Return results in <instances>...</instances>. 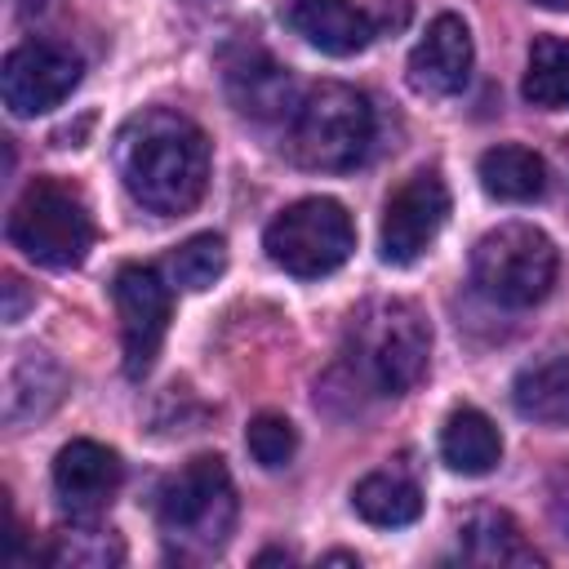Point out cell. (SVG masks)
I'll return each instance as SVG.
<instances>
[{
    "mask_svg": "<svg viewBox=\"0 0 569 569\" xmlns=\"http://www.w3.org/2000/svg\"><path fill=\"white\" fill-rule=\"evenodd\" d=\"M373 147V107L360 89L320 80L302 93L293 120H289V151L298 164L320 173H347L356 169Z\"/></svg>",
    "mask_w": 569,
    "mask_h": 569,
    "instance_id": "3957f363",
    "label": "cell"
},
{
    "mask_svg": "<svg viewBox=\"0 0 569 569\" xmlns=\"http://www.w3.org/2000/svg\"><path fill=\"white\" fill-rule=\"evenodd\" d=\"M347 360L378 396H405L422 382L431 360V325L405 298H373L351 316Z\"/></svg>",
    "mask_w": 569,
    "mask_h": 569,
    "instance_id": "7a4b0ae2",
    "label": "cell"
},
{
    "mask_svg": "<svg viewBox=\"0 0 569 569\" xmlns=\"http://www.w3.org/2000/svg\"><path fill=\"white\" fill-rule=\"evenodd\" d=\"M262 249L280 271H289L298 280H320V276L338 271L351 258L356 227H351V213L338 200L307 196V200H293L289 209H280L267 222Z\"/></svg>",
    "mask_w": 569,
    "mask_h": 569,
    "instance_id": "52a82bcc",
    "label": "cell"
},
{
    "mask_svg": "<svg viewBox=\"0 0 569 569\" xmlns=\"http://www.w3.org/2000/svg\"><path fill=\"white\" fill-rule=\"evenodd\" d=\"M538 4H547V9H569V0H538Z\"/></svg>",
    "mask_w": 569,
    "mask_h": 569,
    "instance_id": "f1b7e54d",
    "label": "cell"
},
{
    "mask_svg": "<svg viewBox=\"0 0 569 569\" xmlns=\"http://www.w3.org/2000/svg\"><path fill=\"white\" fill-rule=\"evenodd\" d=\"M556 244L533 222H498L471 249V280L498 307H533L556 284Z\"/></svg>",
    "mask_w": 569,
    "mask_h": 569,
    "instance_id": "8992f818",
    "label": "cell"
},
{
    "mask_svg": "<svg viewBox=\"0 0 569 569\" xmlns=\"http://www.w3.org/2000/svg\"><path fill=\"white\" fill-rule=\"evenodd\" d=\"M271 560H289V551H262L258 565H271Z\"/></svg>",
    "mask_w": 569,
    "mask_h": 569,
    "instance_id": "83f0119b",
    "label": "cell"
},
{
    "mask_svg": "<svg viewBox=\"0 0 569 569\" xmlns=\"http://www.w3.org/2000/svg\"><path fill=\"white\" fill-rule=\"evenodd\" d=\"M511 405L538 427H569V356L525 365L511 382Z\"/></svg>",
    "mask_w": 569,
    "mask_h": 569,
    "instance_id": "e0dca14e",
    "label": "cell"
},
{
    "mask_svg": "<svg viewBox=\"0 0 569 569\" xmlns=\"http://www.w3.org/2000/svg\"><path fill=\"white\" fill-rule=\"evenodd\" d=\"M520 93H525L529 107H542V111H565L569 107V40L538 36L529 44V67H525Z\"/></svg>",
    "mask_w": 569,
    "mask_h": 569,
    "instance_id": "44dd1931",
    "label": "cell"
},
{
    "mask_svg": "<svg viewBox=\"0 0 569 569\" xmlns=\"http://www.w3.org/2000/svg\"><path fill=\"white\" fill-rule=\"evenodd\" d=\"M351 507L360 520H369L378 529H400L422 516V489L400 467H382V471H369L351 489Z\"/></svg>",
    "mask_w": 569,
    "mask_h": 569,
    "instance_id": "d6986e66",
    "label": "cell"
},
{
    "mask_svg": "<svg viewBox=\"0 0 569 569\" xmlns=\"http://www.w3.org/2000/svg\"><path fill=\"white\" fill-rule=\"evenodd\" d=\"M49 565H62V569H111L124 560V542L111 533V529H98V525H71L62 533H53L49 551H44Z\"/></svg>",
    "mask_w": 569,
    "mask_h": 569,
    "instance_id": "7402d4cb",
    "label": "cell"
},
{
    "mask_svg": "<svg viewBox=\"0 0 569 569\" xmlns=\"http://www.w3.org/2000/svg\"><path fill=\"white\" fill-rule=\"evenodd\" d=\"M440 458L458 476H489L502 462V436L489 422V413L462 405L440 427Z\"/></svg>",
    "mask_w": 569,
    "mask_h": 569,
    "instance_id": "2e32d148",
    "label": "cell"
},
{
    "mask_svg": "<svg viewBox=\"0 0 569 569\" xmlns=\"http://www.w3.org/2000/svg\"><path fill=\"white\" fill-rule=\"evenodd\" d=\"M62 369L44 356V351H22V360L9 373V391H4V418L9 422H27L40 418L44 409L58 405L62 396Z\"/></svg>",
    "mask_w": 569,
    "mask_h": 569,
    "instance_id": "ffe728a7",
    "label": "cell"
},
{
    "mask_svg": "<svg viewBox=\"0 0 569 569\" xmlns=\"http://www.w3.org/2000/svg\"><path fill=\"white\" fill-rule=\"evenodd\" d=\"M222 84L240 116L249 120H293L298 84L262 44H231L222 53Z\"/></svg>",
    "mask_w": 569,
    "mask_h": 569,
    "instance_id": "8fae6325",
    "label": "cell"
},
{
    "mask_svg": "<svg viewBox=\"0 0 569 569\" xmlns=\"http://www.w3.org/2000/svg\"><path fill=\"white\" fill-rule=\"evenodd\" d=\"M22 307H27V289L18 276H4V320L18 325L22 320Z\"/></svg>",
    "mask_w": 569,
    "mask_h": 569,
    "instance_id": "484cf974",
    "label": "cell"
},
{
    "mask_svg": "<svg viewBox=\"0 0 569 569\" xmlns=\"http://www.w3.org/2000/svg\"><path fill=\"white\" fill-rule=\"evenodd\" d=\"M222 271H227V240L213 236V231H200V236L182 240V244L173 249V258H169L173 284H178V289H191V293L209 289Z\"/></svg>",
    "mask_w": 569,
    "mask_h": 569,
    "instance_id": "603a6c76",
    "label": "cell"
},
{
    "mask_svg": "<svg viewBox=\"0 0 569 569\" xmlns=\"http://www.w3.org/2000/svg\"><path fill=\"white\" fill-rule=\"evenodd\" d=\"M9 244L53 271L80 267L93 249V213L80 187L62 178H31L9 209Z\"/></svg>",
    "mask_w": 569,
    "mask_h": 569,
    "instance_id": "5b68a950",
    "label": "cell"
},
{
    "mask_svg": "<svg viewBox=\"0 0 569 569\" xmlns=\"http://www.w3.org/2000/svg\"><path fill=\"white\" fill-rule=\"evenodd\" d=\"M164 538L187 556L218 551L236 529V485L218 453H200L182 462L164 485L156 502Z\"/></svg>",
    "mask_w": 569,
    "mask_h": 569,
    "instance_id": "277c9868",
    "label": "cell"
},
{
    "mask_svg": "<svg viewBox=\"0 0 569 569\" xmlns=\"http://www.w3.org/2000/svg\"><path fill=\"white\" fill-rule=\"evenodd\" d=\"M284 22L320 53L351 58L373 40V18L351 0H293Z\"/></svg>",
    "mask_w": 569,
    "mask_h": 569,
    "instance_id": "5bb4252c",
    "label": "cell"
},
{
    "mask_svg": "<svg viewBox=\"0 0 569 569\" xmlns=\"http://www.w3.org/2000/svg\"><path fill=\"white\" fill-rule=\"evenodd\" d=\"M244 445H249V453H253L258 467L280 471L298 453V431H293V422L284 413H258L249 422V431H244Z\"/></svg>",
    "mask_w": 569,
    "mask_h": 569,
    "instance_id": "cb8c5ba5",
    "label": "cell"
},
{
    "mask_svg": "<svg viewBox=\"0 0 569 569\" xmlns=\"http://www.w3.org/2000/svg\"><path fill=\"white\" fill-rule=\"evenodd\" d=\"M547 516H551L556 533L569 542V462L556 467L551 480H547Z\"/></svg>",
    "mask_w": 569,
    "mask_h": 569,
    "instance_id": "d4e9b609",
    "label": "cell"
},
{
    "mask_svg": "<svg viewBox=\"0 0 569 569\" xmlns=\"http://www.w3.org/2000/svg\"><path fill=\"white\" fill-rule=\"evenodd\" d=\"M471 62H476V44L471 31L458 13H440L427 22L422 40L409 49V84L422 98H449L471 80Z\"/></svg>",
    "mask_w": 569,
    "mask_h": 569,
    "instance_id": "4fadbf2b",
    "label": "cell"
},
{
    "mask_svg": "<svg viewBox=\"0 0 569 569\" xmlns=\"http://www.w3.org/2000/svg\"><path fill=\"white\" fill-rule=\"evenodd\" d=\"M449 218V187L436 169L409 173L382 204V227H378V253L387 267H409L418 262L431 240L440 236Z\"/></svg>",
    "mask_w": 569,
    "mask_h": 569,
    "instance_id": "ba28073f",
    "label": "cell"
},
{
    "mask_svg": "<svg viewBox=\"0 0 569 569\" xmlns=\"http://www.w3.org/2000/svg\"><path fill=\"white\" fill-rule=\"evenodd\" d=\"M116 173L142 209L187 213L209 187V138L191 116L147 107L116 133Z\"/></svg>",
    "mask_w": 569,
    "mask_h": 569,
    "instance_id": "6da1fadb",
    "label": "cell"
},
{
    "mask_svg": "<svg viewBox=\"0 0 569 569\" xmlns=\"http://www.w3.org/2000/svg\"><path fill=\"white\" fill-rule=\"evenodd\" d=\"M458 551L471 565H542V551L520 533V525L498 511V507H480L458 525Z\"/></svg>",
    "mask_w": 569,
    "mask_h": 569,
    "instance_id": "9a60e30c",
    "label": "cell"
},
{
    "mask_svg": "<svg viewBox=\"0 0 569 569\" xmlns=\"http://www.w3.org/2000/svg\"><path fill=\"white\" fill-rule=\"evenodd\" d=\"M325 565H356V556H347V551H329Z\"/></svg>",
    "mask_w": 569,
    "mask_h": 569,
    "instance_id": "4316f807",
    "label": "cell"
},
{
    "mask_svg": "<svg viewBox=\"0 0 569 569\" xmlns=\"http://www.w3.org/2000/svg\"><path fill=\"white\" fill-rule=\"evenodd\" d=\"M120 480H124L120 453L98 440H71L53 458V493L76 520L102 516L120 493Z\"/></svg>",
    "mask_w": 569,
    "mask_h": 569,
    "instance_id": "7c38bea8",
    "label": "cell"
},
{
    "mask_svg": "<svg viewBox=\"0 0 569 569\" xmlns=\"http://www.w3.org/2000/svg\"><path fill=\"white\" fill-rule=\"evenodd\" d=\"M111 298H116V316H120L124 373H129V378H142V373L156 365L160 342H164V329H169V311H173L169 280H164L156 267L129 262V267L116 271Z\"/></svg>",
    "mask_w": 569,
    "mask_h": 569,
    "instance_id": "9c48e42d",
    "label": "cell"
},
{
    "mask_svg": "<svg viewBox=\"0 0 569 569\" xmlns=\"http://www.w3.org/2000/svg\"><path fill=\"white\" fill-rule=\"evenodd\" d=\"M480 173V187L502 200V204H533L542 191H547V164L538 151L529 147H516V142H502V147H489L476 164Z\"/></svg>",
    "mask_w": 569,
    "mask_h": 569,
    "instance_id": "ac0fdd59",
    "label": "cell"
},
{
    "mask_svg": "<svg viewBox=\"0 0 569 569\" xmlns=\"http://www.w3.org/2000/svg\"><path fill=\"white\" fill-rule=\"evenodd\" d=\"M80 58L53 40H22L0 67V98L13 116H44L80 84Z\"/></svg>",
    "mask_w": 569,
    "mask_h": 569,
    "instance_id": "30bf717a",
    "label": "cell"
}]
</instances>
